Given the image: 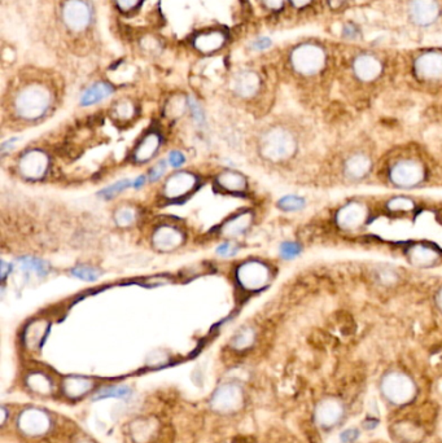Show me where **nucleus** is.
Wrapping results in <instances>:
<instances>
[{"mask_svg": "<svg viewBox=\"0 0 442 443\" xmlns=\"http://www.w3.org/2000/svg\"><path fill=\"white\" fill-rule=\"evenodd\" d=\"M51 88L42 82H26L17 88L14 96L16 114L26 119L36 121L50 110L52 105Z\"/></svg>", "mask_w": 442, "mask_h": 443, "instance_id": "f257e3e1", "label": "nucleus"}, {"mask_svg": "<svg viewBox=\"0 0 442 443\" xmlns=\"http://www.w3.org/2000/svg\"><path fill=\"white\" fill-rule=\"evenodd\" d=\"M298 151V140L290 130L273 127L261 139L262 156L273 162L290 160Z\"/></svg>", "mask_w": 442, "mask_h": 443, "instance_id": "f03ea898", "label": "nucleus"}, {"mask_svg": "<svg viewBox=\"0 0 442 443\" xmlns=\"http://www.w3.org/2000/svg\"><path fill=\"white\" fill-rule=\"evenodd\" d=\"M380 389L388 400L394 406H406L416 397V385L413 378L399 370H391L382 378Z\"/></svg>", "mask_w": 442, "mask_h": 443, "instance_id": "7ed1b4c3", "label": "nucleus"}, {"mask_svg": "<svg viewBox=\"0 0 442 443\" xmlns=\"http://www.w3.org/2000/svg\"><path fill=\"white\" fill-rule=\"evenodd\" d=\"M290 65L296 73L312 77L326 65V52L318 44H300L290 53Z\"/></svg>", "mask_w": 442, "mask_h": 443, "instance_id": "20e7f679", "label": "nucleus"}, {"mask_svg": "<svg viewBox=\"0 0 442 443\" xmlns=\"http://www.w3.org/2000/svg\"><path fill=\"white\" fill-rule=\"evenodd\" d=\"M388 179L397 188H415L424 182L426 169L421 161L413 160V159L396 161L389 167Z\"/></svg>", "mask_w": 442, "mask_h": 443, "instance_id": "39448f33", "label": "nucleus"}, {"mask_svg": "<svg viewBox=\"0 0 442 443\" xmlns=\"http://www.w3.org/2000/svg\"><path fill=\"white\" fill-rule=\"evenodd\" d=\"M236 277L240 285L247 291L263 289L271 279L268 265L258 261H248L238 269Z\"/></svg>", "mask_w": 442, "mask_h": 443, "instance_id": "423d86ee", "label": "nucleus"}, {"mask_svg": "<svg viewBox=\"0 0 442 443\" xmlns=\"http://www.w3.org/2000/svg\"><path fill=\"white\" fill-rule=\"evenodd\" d=\"M244 405V393L236 384H225L213 394L211 406L218 414H235Z\"/></svg>", "mask_w": 442, "mask_h": 443, "instance_id": "0eeeda50", "label": "nucleus"}, {"mask_svg": "<svg viewBox=\"0 0 442 443\" xmlns=\"http://www.w3.org/2000/svg\"><path fill=\"white\" fill-rule=\"evenodd\" d=\"M61 17L68 29L80 33L88 29L91 23V8L86 0H65Z\"/></svg>", "mask_w": 442, "mask_h": 443, "instance_id": "6e6552de", "label": "nucleus"}, {"mask_svg": "<svg viewBox=\"0 0 442 443\" xmlns=\"http://www.w3.org/2000/svg\"><path fill=\"white\" fill-rule=\"evenodd\" d=\"M370 211L367 206L359 201H350L342 205L336 213V225L342 231H357L366 225Z\"/></svg>", "mask_w": 442, "mask_h": 443, "instance_id": "1a4fd4ad", "label": "nucleus"}, {"mask_svg": "<svg viewBox=\"0 0 442 443\" xmlns=\"http://www.w3.org/2000/svg\"><path fill=\"white\" fill-rule=\"evenodd\" d=\"M51 424V417L39 408H26L17 419V427L20 432L29 437L43 436L48 433Z\"/></svg>", "mask_w": 442, "mask_h": 443, "instance_id": "9d476101", "label": "nucleus"}, {"mask_svg": "<svg viewBox=\"0 0 442 443\" xmlns=\"http://www.w3.org/2000/svg\"><path fill=\"white\" fill-rule=\"evenodd\" d=\"M415 75L423 82H440L442 80V52L427 51L414 63Z\"/></svg>", "mask_w": 442, "mask_h": 443, "instance_id": "9b49d317", "label": "nucleus"}, {"mask_svg": "<svg viewBox=\"0 0 442 443\" xmlns=\"http://www.w3.org/2000/svg\"><path fill=\"white\" fill-rule=\"evenodd\" d=\"M345 408L340 400L335 397H327L320 400L315 407L314 417L320 428L331 429L342 420Z\"/></svg>", "mask_w": 442, "mask_h": 443, "instance_id": "f8f14e48", "label": "nucleus"}, {"mask_svg": "<svg viewBox=\"0 0 442 443\" xmlns=\"http://www.w3.org/2000/svg\"><path fill=\"white\" fill-rule=\"evenodd\" d=\"M441 250L433 244L414 242L407 247L406 257L409 262L419 269H428L437 265L441 260Z\"/></svg>", "mask_w": 442, "mask_h": 443, "instance_id": "ddd939ff", "label": "nucleus"}, {"mask_svg": "<svg viewBox=\"0 0 442 443\" xmlns=\"http://www.w3.org/2000/svg\"><path fill=\"white\" fill-rule=\"evenodd\" d=\"M48 167V157L39 149L25 153L19 162L20 174L29 181H38L43 178Z\"/></svg>", "mask_w": 442, "mask_h": 443, "instance_id": "4468645a", "label": "nucleus"}, {"mask_svg": "<svg viewBox=\"0 0 442 443\" xmlns=\"http://www.w3.org/2000/svg\"><path fill=\"white\" fill-rule=\"evenodd\" d=\"M409 14L416 25L429 26L438 20L441 11L437 0H411Z\"/></svg>", "mask_w": 442, "mask_h": 443, "instance_id": "2eb2a0df", "label": "nucleus"}, {"mask_svg": "<svg viewBox=\"0 0 442 443\" xmlns=\"http://www.w3.org/2000/svg\"><path fill=\"white\" fill-rule=\"evenodd\" d=\"M353 72L355 77L362 82H374L383 72V64L377 56L371 53H362L354 58Z\"/></svg>", "mask_w": 442, "mask_h": 443, "instance_id": "dca6fc26", "label": "nucleus"}, {"mask_svg": "<svg viewBox=\"0 0 442 443\" xmlns=\"http://www.w3.org/2000/svg\"><path fill=\"white\" fill-rule=\"evenodd\" d=\"M197 178L195 175L187 171H179L167 179L164 187V193L170 200L181 198L195 188Z\"/></svg>", "mask_w": 442, "mask_h": 443, "instance_id": "f3484780", "label": "nucleus"}, {"mask_svg": "<svg viewBox=\"0 0 442 443\" xmlns=\"http://www.w3.org/2000/svg\"><path fill=\"white\" fill-rule=\"evenodd\" d=\"M371 169L372 161L366 153H353L344 164V174L350 181L358 182L370 174Z\"/></svg>", "mask_w": 442, "mask_h": 443, "instance_id": "a211bd4d", "label": "nucleus"}, {"mask_svg": "<svg viewBox=\"0 0 442 443\" xmlns=\"http://www.w3.org/2000/svg\"><path fill=\"white\" fill-rule=\"evenodd\" d=\"M183 242V235L172 225H162L153 235V244L159 252H172Z\"/></svg>", "mask_w": 442, "mask_h": 443, "instance_id": "6ab92c4d", "label": "nucleus"}, {"mask_svg": "<svg viewBox=\"0 0 442 443\" xmlns=\"http://www.w3.org/2000/svg\"><path fill=\"white\" fill-rule=\"evenodd\" d=\"M260 86H261L260 75L256 72H251V70L240 72L233 80L235 92L239 95L240 97H244V99L253 97L254 95L258 92Z\"/></svg>", "mask_w": 442, "mask_h": 443, "instance_id": "aec40b11", "label": "nucleus"}, {"mask_svg": "<svg viewBox=\"0 0 442 443\" xmlns=\"http://www.w3.org/2000/svg\"><path fill=\"white\" fill-rule=\"evenodd\" d=\"M226 36L221 30H209L201 31L194 39V46L197 51L201 53H213L222 48L225 44Z\"/></svg>", "mask_w": 442, "mask_h": 443, "instance_id": "412c9836", "label": "nucleus"}, {"mask_svg": "<svg viewBox=\"0 0 442 443\" xmlns=\"http://www.w3.org/2000/svg\"><path fill=\"white\" fill-rule=\"evenodd\" d=\"M48 331V323L44 320H36L30 323L23 332V343L30 350H36L42 345Z\"/></svg>", "mask_w": 442, "mask_h": 443, "instance_id": "4be33fe9", "label": "nucleus"}, {"mask_svg": "<svg viewBox=\"0 0 442 443\" xmlns=\"http://www.w3.org/2000/svg\"><path fill=\"white\" fill-rule=\"evenodd\" d=\"M113 87L107 83V82H98L93 86L86 88L83 91V94L80 95V105L82 107H90L98 102H102L104 99L109 97L113 94Z\"/></svg>", "mask_w": 442, "mask_h": 443, "instance_id": "5701e85b", "label": "nucleus"}, {"mask_svg": "<svg viewBox=\"0 0 442 443\" xmlns=\"http://www.w3.org/2000/svg\"><path fill=\"white\" fill-rule=\"evenodd\" d=\"M94 381L88 378H80V376H70L64 380L63 390L64 394L72 400H77L83 395H86L88 392L93 390Z\"/></svg>", "mask_w": 442, "mask_h": 443, "instance_id": "b1692460", "label": "nucleus"}, {"mask_svg": "<svg viewBox=\"0 0 442 443\" xmlns=\"http://www.w3.org/2000/svg\"><path fill=\"white\" fill-rule=\"evenodd\" d=\"M159 142L161 140H159V134L156 132L147 134L135 149V153H134L135 161L145 162V161L151 160L159 151Z\"/></svg>", "mask_w": 442, "mask_h": 443, "instance_id": "393cba45", "label": "nucleus"}, {"mask_svg": "<svg viewBox=\"0 0 442 443\" xmlns=\"http://www.w3.org/2000/svg\"><path fill=\"white\" fill-rule=\"evenodd\" d=\"M252 223V215L249 213H241L222 225V233L228 237L239 236L247 231Z\"/></svg>", "mask_w": 442, "mask_h": 443, "instance_id": "a878e982", "label": "nucleus"}, {"mask_svg": "<svg viewBox=\"0 0 442 443\" xmlns=\"http://www.w3.org/2000/svg\"><path fill=\"white\" fill-rule=\"evenodd\" d=\"M19 269L28 275H36L38 277H47L50 272V265L36 257H21L17 261Z\"/></svg>", "mask_w": 442, "mask_h": 443, "instance_id": "bb28decb", "label": "nucleus"}, {"mask_svg": "<svg viewBox=\"0 0 442 443\" xmlns=\"http://www.w3.org/2000/svg\"><path fill=\"white\" fill-rule=\"evenodd\" d=\"M218 186L221 188L228 191V192H243L247 188V181L243 175L232 171V170H226L222 174L217 178Z\"/></svg>", "mask_w": 442, "mask_h": 443, "instance_id": "cd10ccee", "label": "nucleus"}, {"mask_svg": "<svg viewBox=\"0 0 442 443\" xmlns=\"http://www.w3.org/2000/svg\"><path fill=\"white\" fill-rule=\"evenodd\" d=\"M26 385L29 386L31 392L41 394V395H48V394H51L52 389H53L50 378L46 376L44 373H41V372L30 373L29 376L26 378Z\"/></svg>", "mask_w": 442, "mask_h": 443, "instance_id": "c85d7f7f", "label": "nucleus"}, {"mask_svg": "<svg viewBox=\"0 0 442 443\" xmlns=\"http://www.w3.org/2000/svg\"><path fill=\"white\" fill-rule=\"evenodd\" d=\"M254 340H256V333L252 328H241L232 338V348L238 351L249 349L253 345Z\"/></svg>", "mask_w": 442, "mask_h": 443, "instance_id": "c756f323", "label": "nucleus"}, {"mask_svg": "<svg viewBox=\"0 0 442 443\" xmlns=\"http://www.w3.org/2000/svg\"><path fill=\"white\" fill-rule=\"evenodd\" d=\"M154 432H156V427H154V422L151 420H139L132 427V437L137 442H148L152 438Z\"/></svg>", "mask_w": 442, "mask_h": 443, "instance_id": "7c9ffc66", "label": "nucleus"}, {"mask_svg": "<svg viewBox=\"0 0 442 443\" xmlns=\"http://www.w3.org/2000/svg\"><path fill=\"white\" fill-rule=\"evenodd\" d=\"M414 209H415V203L410 197H391V200L386 203V210L393 214H406V213H411Z\"/></svg>", "mask_w": 442, "mask_h": 443, "instance_id": "2f4dec72", "label": "nucleus"}, {"mask_svg": "<svg viewBox=\"0 0 442 443\" xmlns=\"http://www.w3.org/2000/svg\"><path fill=\"white\" fill-rule=\"evenodd\" d=\"M130 187H132V182L130 179H122V181L115 183V184H110L107 188L102 189L99 192V196L102 197V200L109 201L118 195H121L124 191L130 188Z\"/></svg>", "mask_w": 442, "mask_h": 443, "instance_id": "473e14b6", "label": "nucleus"}, {"mask_svg": "<svg viewBox=\"0 0 442 443\" xmlns=\"http://www.w3.org/2000/svg\"><path fill=\"white\" fill-rule=\"evenodd\" d=\"M70 272H72L73 277L83 280V282H96L102 275L100 269L93 267V266H88V265L75 266Z\"/></svg>", "mask_w": 442, "mask_h": 443, "instance_id": "72a5a7b5", "label": "nucleus"}, {"mask_svg": "<svg viewBox=\"0 0 442 443\" xmlns=\"http://www.w3.org/2000/svg\"><path fill=\"white\" fill-rule=\"evenodd\" d=\"M306 205L305 198L295 195H288L284 196L278 201V208L280 210L287 211V213H295V211L302 210Z\"/></svg>", "mask_w": 442, "mask_h": 443, "instance_id": "f704fd0d", "label": "nucleus"}, {"mask_svg": "<svg viewBox=\"0 0 442 443\" xmlns=\"http://www.w3.org/2000/svg\"><path fill=\"white\" fill-rule=\"evenodd\" d=\"M115 219H116L117 225H121V227H127V225H132L135 222L137 213L129 206H124V208L117 210L116 214H115Z\"/></svg>", "mask_w": 442, "mask_h": 443, "instance_id": "c9c22d12", "label": "nucleus"}, {"mask_svg": "<svg viewBox=\"0 0 442 443\" xmlns=\"http://www.w3.org/2000/svg\"><path fill=\"white\" fill-rule=\"evenodd\" d=\"M187 107H189V112H191V116L194 118L195 124L197 126H204L206 119H205V113H204L201 105L199 104V102L196 100L195 97L189 96L187 97Z\"/></svg>", "mask_w": 442, "mask_h": 443, "instance_id": "e433bc0d", "label": "nucleus"}, {"mask_svg": "<svg viewBox=\"0 0 442 443\" xmlns=\"http://www.w3.org/2000/svg\"><path fill=\"white\" fill-rule=\"evenodd\" d=\"M135 107L129 100H121L115 105V114L118 119H130L134 116Z\"/></svg>", "mask_w": 442, "mask_h": 443, "instance_id": "4c0bfd02", "label": "nucleus"}, {"mask_svg": "<svg viewBox=\"0 0 442 443\" xmlns=\"http://www.w3.org/2000/svg\"><path fill=\"white\" fill-rule=\"evenodd\" d=\"M130 389L127 386H113L108 388L105 390L99 393L95 400H102V398H109V397H126L130 394Z\"/></svg>", "mask_w": 442, "mask_h": 443, "instance_id": "58836bf2", "label": "nucleus"}, {"mask_svg": "<svg viewBox=\"0 0 442 443\" xmlns=\"http://www.w3.org/2000/svg\"><path fill=\"white\" fill-rule=\"evenodd\" d=\"M300 252H301V247L298 245V242L285 241L280 245V255L284 260H292V258L298 257Z\"/></svg>", "mask_w": 442, "mask_h": 443, "instance_id": "ea45409f", "label": "nucleus"}, {"mask_svg": "<svg viewBox=\"0 0 442 443\" xmlns=\"http://www.w3.org/2000/svg\"><path fill=\"white\" fill-rule=\"evenodd\" d=\"M167 165H169L167 160H159V162H156V165L149 170L148 181L152 183L159 181L162 178V175L167 173Z\"/></svg>", "mask_w": 442, "mask_h": 443, "instance_id": "a19ab883", "label": "nucleus"}, {"mask_svg": "<svg viewBox=\"0 0 442 443\" xmlns=\"http://www.w3.org/2000/svg\"><path fill=\"white\" fill-rule=\"evenodd\" d=\"M238 250H239V247H236L233 242L226 241V242H222V244L217 247L216 252H217V255H221V257H232V255H235L238 253Z\"/></svg>", "mask_w": 442, "mask_h": 443, "instance_id": "79ce46f5", "label": "nucleus"}, {"mask_svg": "<svg viewBox=\"0 0 442 443\" xmlns=\"http://www.w3.org/2000/svg\"><path fill=\"white\" fill-rule=\"evenodd\" d=\"M167 162H169V165L173 167V169H179L181 165H184L186 157H184V154L179 152V151H173V152L169 153Z\"/></svg>", "mask_w": 442, "mask_h": 443, "instance_id": "37998d69", "label": "nucleus"}, {"mask_svg": "<svg viewBox=\"0 0 442 443\" xmlns=\"http://www.w3.org/2000/svg\"><path fill=\"white\" fill-rule=\"evenodd\" d=\"M142 0H116L117 7L124 12H129L138 7Z\"/></svg>", "mask_w": 442, "mask_h": 443, "instance_id": "c03bdc74", "label": "nucleus"}, {"mask_svg": "<svg viewBox=\"0 0 442 443\" xmlns=\"http://www.w3.org/2000/svg\"><path fill=\"white\" fill-rule=\"evenodd\" d=\"M270 46H271V41L268 38H260V39L254 41L253 43H252V47H253V50H256V51H263V50L268 48Z\"/></svg>", "mask_w": 442, "mask_h": 443, "instance_id": "a18cd8bd", "label": "nucleus"}, {"mask_svg": "<svg viewBox=\"0 0 442 443\" xmlns=\"http://www.w3.org/2000/svg\"><path fill=\"white\" fill-rule=\"evenodd\" d=\"M265 7L271 11H280L284 6V0H261Z\"/></svg>", "mask_w": 442, "mask_h": 443, "instance_id": "49530a36", "label": "nucleus"}, {"mask_svg": "<svg viewBox=\"0 0 442 443\" xmlns=\"http://www.w3.org/2000/svg\"><path fill=\"white\" fill-rule=\"evenodd\" d=\"M358 432L355 430V429H349L347 432H344L342 434H341V439L344 441V442H352V441H354L355 438H358Z\"/></svg>", "mask_w": 442, "mask_h": 443, "instance_id": "de8ad7c7", "label": "nucleus"}, {"mask_svg": "<svg viewBox=\"0 0 442 443\" xmlns=\"http://www.w3.org/2000/svg\"><path fill=\"white\" fill-rule=\"evenodd\" d=\"M147 176L145 175H139L138 178L132 182V187L135 189H140L143 186H144L145 183H147Z\"/></svg>", "mask_w": 442, "mask_h": 443, "instance_id": "09e8293b", "label": "nucleus"}, {"mask_svg": "<svg viewBox=\"0 0 442 443\" xmlns=\"http://www.w3.org/2000/svg\"><path fill=\"white\" fill-rule=\"evenodd\" d=\"M290 1L293 4V7L304 8L309 6L312 0H290Z\"/></svg>", "mask_w": 442, "mask_h": 443, "instance_id": "8fccbe9b", "label": "nucleus"}, {"mask_svg": "<svg viewBox=\"0 0 442 443\" xmlns=\"http://www.w3.org/2000/svg\"><path fill=\"white\" fill-rule=\"evenodd\" d=\"M345 3L347 0H328V4L332 9H340Z\"/></svg>", "mask_w": 442, "mask_h": 443, "instance_id": "3c124183", "label": "nucleus"}, {"mask_svg": "<svg viewBox=\"0 0 442 443\" xmlns=\"http://www.w3.org/2000/svg\"><path fill=\"white\" fill-rule=\"evenodd\" d=\"M436 305L438 307V310L442 313V287L436 293Z\"/></svg>", "mask_w": 442, "mask_h": 443, "instance_id": "603ef678", "label": "nucleus"}, {"mask_svg": "<svg viewBox=\"0 0 442 443\" xmlns=\"http://www.w3.org/2000/svg\"><path fill=\"white\" fill-rule=\"evenodd\" d=\"M11 269H12V266H9L7 269V262H1V277H3V280L7 277L8 271L11 272Z\"/></svg>", "mask_w": 442, "mask_h": 443, "instance_id": "864d4df0", "label": "nucleus"}, {"mask_svg": "<svg viewBox=\"0 0 442 443\" xmlns=\"http://www.w3.org/2000/svg\"><path fill=\"white\" fill-rule=\"evenodd\" d=\"M80 443H90V442H80Z\"/></svg>", "mask_w": 442, "mask_h": 443, "instance_id": "5fc2aeb1", "label": "nucleus"}]
</instances>
